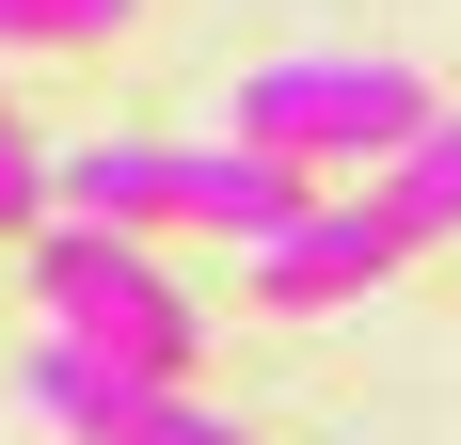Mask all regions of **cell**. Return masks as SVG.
I'll return each mask as SVG.
<instances>
[{
  "label": "cell",
  "mask_w": 461,
  "mask_h": 445,
  "mask_svg": "<svg viewBox=\"0 0 461 445\" xmlns=\"http://www.w3.org/2000/svg\"><path fill=\"white\" fill-rule=\"evenodd\" d=\"M16 398H32L64 445H239V413H207L191 382H128V366L64 350V334H48V350L16 366Z\"/></svg>",
  "instance_id": "obj_3"
},
{
  "label": "cell",
  "mask_w": 461,
  "mask_h": 445,
  "mask_svg": "<svg viewBox=\"0 0 461 445\" xmlns=\"http://www.w3.org/2000/svg\"><path fill=\"white\" fill-rule=\"evenodd\" d=\"M176 222H223V239L271 255L286 222H319V176H286V159H255V143H191V207Z\"/></svg>",
  "instance_id": "obj_5"
},
{
  "label": "cell",
  "mask_w": 461,
  "mask_h": 445,
  "mask_svg": "<svg viewBox=\"0 0 461 445\" xmlns=\"http://www.w3.org/2000/svg\"><path fill=\"white\" fill-rule=\"evenodd\" d=\"M32 303H48L64 350L128 366V382H191V350H207V303L159 270V239H112V222H48L32 239Z\"/></svg>",
  "instance_id": "obj_2"
},
{
  "label": "cell",
  "mask_w": 461,
  "mask_h": 445,
  "mask_svg": "<svg viewBox=\"0 0 461 445\" xmlns=\"http://www.w3.org/2000/svg\"><path fill=\"white\" fill-rule=\"evenodd\" d=\"M366 207L398 222L414 255L446 239V222H461V112H429V143H414V159H382V191H366Z\"/></svg>",
  "instance_id": "obj_6"
},
{
  "label": "cell",
  "mask_w": 461,
  "mask_h": 445,
  "mask_svg": "<svg viewBox=\"0 0 461 445\" xmlns=\"http://www.w3.org/2000/svg\"><path fill=\"white\" fill-rule=\"evenodd\" d=\"M0 239H48V143L16 128V95H0Z\"/></svg>",
  "instance_id": "obj_8"
},
{
  "label": "cell",
  "mask_w": 461,
  "mask_h": 445,
  "mask_svg": "<svg viewBox=\"0 0 461 445\" xmlns=\"http://www.w3.org/2000/svg\"><path fill=\"white\" fill-rule=\"evenodd\" d=\"M143 0H0V48H112Z\"/></svg>",
  "instance_id": "obj_7"
},
{
  "label": "cell",
  "mask_w": 461,
  "mask_h": 445,
  "mask_svg": "<svg viewBox=\"0 0 461 445\" xmlns=\"http://www.w3.org/2000/svg\"><path fill=\"white\" fill-rule=\"evenodd\" d=\"M382 270H414V239H398V222H382L366 191H350V207L286 222L271 255H255V303H271V318H334V303H366Z\"/></svg>",
  "instance_id": "obj_4"
},
{
  "label": "cell",
  "mask_w": 461,
  "mask_h": 445,
  "mask_svg": "<svg viewBox=\"0 0 461 445\" xmlns=\"http://www.w3.org/2000/svg\"><path fill=\"white\" fill-rule=\"evenodd\" d=\"M429 112L446 95L398 64V48H271L255 80H239V143L255 159H286V176H319V159H414L429 143Z\"/></svg>",
  "instance_id": "obj_1"
}]
</instances>
